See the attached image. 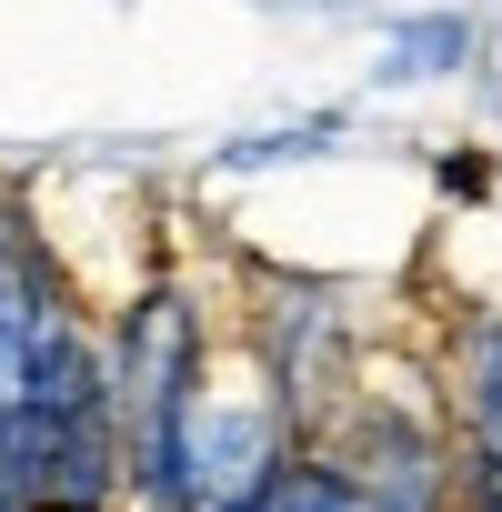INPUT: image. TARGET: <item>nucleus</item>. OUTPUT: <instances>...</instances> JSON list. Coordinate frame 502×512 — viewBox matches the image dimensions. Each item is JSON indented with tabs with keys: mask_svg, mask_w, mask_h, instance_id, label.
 <instances>
[{
	"mask_svg": "<svg viewBox=\"0 0 502 512\" xmlns=\"http://www.w3.org/2000/svg\"><path fill=\"white\" fill-rule=\"evenodd\" d=\"M442 412H452V452H462V472H502V312H472V322L452 332Z\"/></svg>",
	"mask_w": 502,
	"mask_h": 512,
	"instance_id": "nucleus-1",
	"label": "nucleus"
}]
</instances>
